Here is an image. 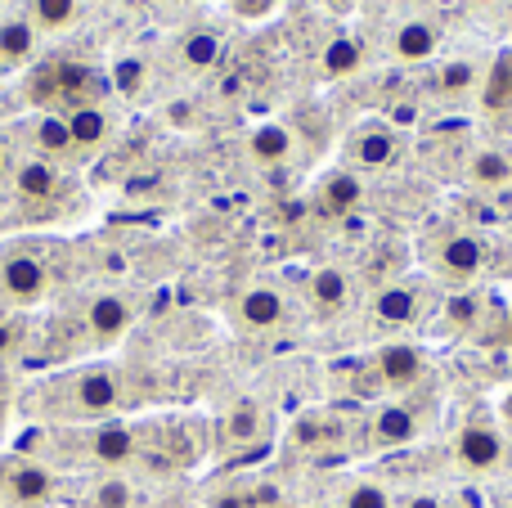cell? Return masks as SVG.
<instances>
[{
  "mask_svg": "<svg viewBox=\"0 0 512 508\" xmlns=\"http://www.w3.org/2000/svg\"><path fill=\"white\" fill-rule=\"evenodd\" d=\"M144 401V383L122 360H86L45 374L23 392V414L41 428H86V423L126 419Z\"/></svg>",
  "mask_w": 512,
  "mask_h": 508,
  "instance_id": "cell-1",
  "label": "cell"
},
{
  "mask_svg": "<svg viewBox=\"0 0 512 508\" xmlns=\"http://www.w3.org/2000/svg\"><path fill=\"white\" fill-rule=\"evenodd\" d=\"M135 324V297L104 288V293L72 297L63 311H54V320L45 324V360H81L108 351L113 342L126 338V329Z\"/></svg>",
  "mask_w": 512,
  "mask_h": 508,
  "instance_id": "cell-2",
  "label": "cell"
},
{
  "mask_svg": "<svg viewBox=\"0 0 512 508\" xmlns=\"http://www.w3.org/2000/svg\"><path fill=\"white\" fill-rule=\"evenodd\" d=\"M63 243L9 239L0 243V311H32L63 288Z\"/></svg>",
  "mask_w": 512,
  "mask_h": 508,
  "instance_id": "cell-3",
  "label": "cell"
},
{
  "mask_svg": "<svg viewBox=\"0 0 512 508\" xmlns=\"http://www.w3.org/2000/svg\"><path fill=\"white\" fill-rule=\"evenodd\" d=\"M207 455H212V423L198 419V414L140 423V459H135L140 473H153V477L189 473Z\"/></svg>",
  "mask_w": 512,
  "mask_h": 508,
  "instance_id": "cell-4",
  "label": "cell"
},
{
  "mask_svg": "<svg viewBox=\"0 0 512 508\" xmlns=\"http://www.w3.org/2000/svg\"><path fill=\"white\" fill-rule=\"evenodd\" d=\"M418 252H423L427 275L441 279V284H454V288L477 284V279L486 275V266H490L486 234L472 230V225H454V221H432L427 225Z\"/></svg>",
  "mask_w": 512,
  "mask_h": 508,
  "instance_id": "cell-5",
  "label": "cell"
},
{
  "mask_svg": "<svg viewBox=\"0 0 512 508\" xmlns=\"http://www.w3.org/2000/svg\"><path fill=\"white\" fill-rule=\"evenodd\" d=\"M81 189L72 185L68 167H54L45 158H18L14 180H9V203H14V216L27 225L36 221H63L72 207L81 203Z\"/></svg>",
  "mask_w": 512,
  "mask_h": 508,
  "instance_id": "cell-6",
  "label": "cell"
},
{
  "mask_svg": "<svg viewBox=\"0 0 512 508\" xmlns=\"http://www.w3.org/2000/svg\"><path fill=\"white\" fill-rule=\"evenodd\" d=\"M274 441V414L265 401H234L212 428V455L225 464H248Z\"/></svg>",
  "mask_w": 512,
  "mask_h": 508,
  "instance_id": "cell-7",
  "label": "cell"
},
{
  "mask_svg": "<svg viewBox=\"0 0 512 508\" xmlns=\"http://www.w3.org/2000/svg\"><path fill=\"white\" fill-rule=\"evenodd\" d=\"M63 491L68 482L59 468L41 464L23 450L0 455V508H59Z\"/></svg>",
  "mask_w": 512,
  "mask_h": 508,
  "instance_id": "cell-8",
  "label": "cell"
},
{
  "mask_svg": "<svg viewBox=\"0 0 512 508\" xmlns=\"http://www.w3.org/2000/svg\"><path fill=\"white\" fill-rule=\"evenodd\" d=\"M288 446L306 459H337L360 450V419L337 405H324V410H306L288 432Z\"/></svg>",
  "mask_w": 512,
  "mask_h": 508,
  "instance_id": "cell-9",
  "label": "cell"
},
{
  "mask_svg": "<svg viewBox=\"0 0 512 508\" xmlns=\"http://www.w3.org/2000/svg\"><path fill=\"white\" fill-rule=\"evenodd\" d=\"M414 396H391V401L373 405L369 414H360V450L414 446V441L427 432V414H423V405H418Z\"/></svg>",
  "mask_w": 512,
  "mask_h": 508,
  "instance_id": "cell-10",
  "label": "cell"
},
{
  "mask_svg": "<svg viewBox=\"0 0 512 508\" xmlns=\"http://www.w3.org/2000/svg\"><path fill=\"white\" fill-rule=\"evenodd\" d=\"M9 144L18 149V158H45L54 167H77V144L68 135V122L59 113H27L18 117V126H9Z\"/></svg>",
  "mask_w": 512,
  "mask_h": 508,
  "instance_id": "cell-11",
  "label": "cell"
},
{
  "mask_svg": "<svg viewBox=\"0 0 512 508\" xmlns=\"http://www.w3.org/2000/svg\"><path fill=\"white\" fill-rule=\"evenodd\" d=\"M454 459L468 473H499L508 464V432L490 410H468L454 437Z\"/></svg>",
  "mask_w": 512,
  "mask_h": 508,
  "instance_id": "cell-12",
  "label": "cell"
},
{
  "mask_svg": "<svg viewBox=\"0 0 512 508\" xmlns=\"http://www.w3.org/2000/svg\"><path fill=\"white\" fill-rule=\"evenodd\" d=\"M400 153H405V140H400L396 126L387 117H364L342 140V167L355 176L360 171H387L391 162H400Z\"/></svg>",
  "mask_w": 512,
  "mask_h": 508,
  "instance_id": "cell-13",
  "label": "cell"
},
{
  "mask_svg": "<svg viewBox=\"0 0 512 508\" xmlns=\"http://www.w3.org/2000/svg\"><path fill=\"white\" fill-rule=\"evenodd\" d=\"M369 365L387 396H414V392H423L427 378H432L427 351L414 347V342H387V347H378L369 356Z\"/></svg>",
  "mask_w": 512,
  "mask_h": 508,
  "instance_id": "cell-14",
  "label": "cell"
},
{
  "mask_svg": "<svg viewBox=\"0 0 512 508\" xmlns=\"http://www.w3.org/2000/svg\"><path fill=\"white\" fill-rule=\"evenodd\" d=\"M436 288L432 279H391L387 288H378L373 297V315L382 324H396V329H409V324H423L427 315L436 311Z\"/></svg>",
  "mask_w": 512,
  "mask_h": 508,
  "instance_id": "cell-15",
  "label": "cell"
},
{
  "mask_svg": "<svg viewBox=\"0 0 512 508\" xmlns=\"http://www.w3.org/2000/svg\"><path fill=\"white\" fill-rule=\"evenodd\" d=\"M230 320L239 324L243 333H274L283 320H288V302H283L279 288L270 284H248L239 297L230 302Z\"/></svg>",
  "mask_w": 512,
  "mask_h": 508,
  "instance_id": "cell-16",
  "label": "cell"
},
{
  "mask_svg": "<svg viewBox=\"0 0 512 508\" xmlns=\"http://www.w3.org/2000/svg\"><path fill=\"white\" fill-rule=\"evenodd\" d=\"M41 50V32L32 27L27 9H9L0 14V72H18L36 59Z\"/></svg>",
  "mask_w": 512,
  "mask_h": 508,
  "instance_id": "cell-17",
  "label": "cell"
},
{
  "mask_svg": "<svg viewBox=\"0 0 512 508\" xmlns=\"http://www.w3.org/2000/svg\"><path fill=\"white\" fill-rule=\"evenodd\" d=\"M207 508H292L288 495L261 477H230L207 495Z\"/></svg>",
  "mask_w": 512,
  "mask_h": 508,
  "instance_id": "cell-18",
  "label": "cell"
},
{
  "mask_svg": "<svg viewBox=\"0 0 512 508\" xmlns=\"http://www.w3.org/2000/svg\"><path fill=\"white\" fill-rule=\"evenodd\" d=\"M310 203H315L319 216H351L355 207L364 203V180L355 176V171L337 167V171H328V176H319Z\"/></svg>",
  "mask_w": 512,
  "mask_h": 508,
  "instance_id": "cell-19",
  "label": "cell"
},
{
  "mask_svg": "<svg viewBox=\"0 0 512 508\" xmlns=\"http://www.w3.org/2000/svg\"><path fill=\"white\" fill-rule=\"evenodd\" d=\"M140 504H144L140 486L126 473L90 477V482H81V500H77V508H140Z\"/></svg>",
  "mask_w": 512,
  "mask_h": 508,
  "instance_id": "cell-20",
  "label": "cell"
},
{
  "mask_svg": "<svg viewBox=\"0 0 512 508\" xmlns=\"http://www.w3.org/2000/svg\"><path fill=\"white\" fill-rule=\"evenodd\" d=\"M387 50L396 63H427L436 50H441V32H436L427 18H405V23L391 32Z\"/></svg>",
  "mask_w": 512,
  "mask_h": 508,
  "instance_id": "cell-21",
  "label": "cell"
},
{
  "mask_svg": "<svg viewBox=\"0 0 512 508\" xmlns=\"http://www.w3.org/2000/svg\"><path fill=\"white\" fill-rule=\"evenodd\" d=\"M68 122V135L77 144V158L86 162V153L104 149V140L113 135V113L104 104H90V108H72V113H59Z\"/></svg>",
  "mask_w": 512,
  "mask_h": 508,
  "instance_id": "cell-22",
  "label": "cell"
},
{
  "mask_svg": "<svg viewBox=\"0 0 512 508\" xmlns=\"http://www.w3.org/2000/svg\"><path fill=\"white\" fill-rule=\"evenodd\" d=\"M306 297H310V311H315L319 320H333V315H342L346 302H351V279H346L337 266H319L306 284Z\"/></svg>",
  "mask_w": 512,
  "mask_h": 508,
  "instance_id": "cell-23",
  "label": "cell"
},
{
  "mask_svg": "<svg viewBox=\"0 0 512 508\" xmlns=\"http://www.w3.org/2000/svg\"><path fill=\"white\" fill-rule=\"evenodd\" d=\"M463 180H468L472 189H508L512 185V149H499V144H490V149L468 153Z\"/></svg>",
  "mask_w": 512,
  "mask_h": 508,
  "instance_id": "cell-24",
  "label": "cell"
},
{
  "mask_svg": "<svg viewBox=\"0 0 512 508\" xmlns=\"http://www.w3.org/2000/svg\"><path fill=\"white\" fill-rule=\"evenodd\" d=\"M248 153L261 167H283V162H292V153H297V135L283 122H261L248 135Z\"/></svg>",
  "mask_w": 512,
  "mask_h": 508,
  "instance_id": "cell-25",
  "label": "cell"
},
{
  "mask_svg": "<svg viewBox=\"0 0 512 508\" xmlns=\"http://www.w3.org/2000/svg\"><path fill=\"white\" fill-rule=\"evenodd\" d=\"M324 504L328 508H396V495L382 482H373V477H342V482H333Z\"/></svg>",
  "mask_w": 512,
  "mask_h": 508,
  "instance_id": "cell-26",
  "label": "cell"
},
{
  "mask_svg": "<svg viewBox=\"0 0 512 508\" xmlns=\"http://www.w3.org/2000/svg\"><path fill=\"white\" fill-rule=\"evenodd\" d=\"M490 311V297L486 293H454L441 302V324L450 333H477L481 320Z\"/></svg>",
  "mask_w": 512,
  "mask_h": 508,
  "instance_id": "cell-27",
  "label": "cell"
},
{
  "mask_svg": "<svg viewBox=\"0 0 512 508\" xmlns=\"http://www.w3.org/2000/svg\"><path fill=\"white\" fill-rule=\"evenodd\" d=\"M32 320L27 311H0V369L5 365H18L32 347Z\"/></svg>",
  "mask_w": 512,
  "mask_h": 508,
  "instance_id": "cell-28",
  "label": "cell"
},
{
  "mask_svg": "<svg viewBox=\"0 0 512 508\" xmlns=\"http://www.w3.org/2000/svg\"><path fill=\"white\" fill-rule=\"evenodd\" d=\"M27 18H32L36 32H63L81 18V0H23Z\"/></svg>",
  "mask_w": 512,
  "mask_h": 508,
  "instance_id": "cell-29",
  "label": "cell"
},
{
  "mask_svg": "<svg viewBox=\"0 0 512 508\" xmlns=\"http://www.w3.org/2000/svg\"><path fill=\"white\" fill-rule=\"evenodd\" d=\"M180 63H185V72H207L221 63V36L216 32H189L185 41H180Z\"/></svg>",
  "mask_w": 512,
  "mask_h": 508,
  "instance_id": "cell-30",
  "label": "cell"
},
{
  "mask_svg": "<svg viewBox=\"0 0 512 508\" xmlns=\"http://www.w3.org/2000/svg\"><path fill=\"white\" fill-rule=\"evenodd\" d=\"M441 95H450V99H459V95H472V90H481L486 86V77H481V68H472L468 59H459V63H445L441 68Z\"/></svg>",
  "mask_w": 512,
  "mask_h": 508,
  "instance_id": "cell-31",
  "label": "cell"
},
{
  "mask_svg": "<svg viewBox=\"0 0 512 508\" xmlns=\"http://www.w3.org/2000/svg\"><path fill=\"white\" fill-rule=\"evenodd\" d=\"M360 63H364V45L351 41V36H337V41L324 50V72L328 77H351Z\"/></svg>",
  "mask_w": 512,
  "mask_h": 508,
  "instance_id": "cell-32",
  "label": "cell"
},
{
  "mask_svg": "<svg viewBox=\"0 0 512 508\" xmlns=\"http://www.w3.org/2000/svg\"><path fill=\"white\" fill-rule=\"evenodd\" d=\"M486 104L490 108L512 104V54H499L495 59V72L486 77Z\"/></svg>",
  "mask_w": 512,
  "mask_h": 508,
  "instance_id": "cell-33",
  "label": "cell"
},
{
  "mask_svg": "<svg viewBox=\"0 0 512 508\" xmlns=\"http://www.w3.org/2000/svg\"><path fill=\"white\" fill-rule=\"evenodd\" d=\"M14 167H18V149L9 144V135H0V194H5L9 180H14Z\"/></svg>",
  "mask_w": 512,
  "mask_h": 508,
  "instance_id": "cell-34",
  "label": "cell"
},
{
  "mask_svg": "<svg viewBox=\"0 0 512 508\" xmlns=\"http://www.w3.org/2000/svg\"><path fill=\"white\" fill-rule=\"evenodd\" d=\"M396 508H450L441 500V495H432V491H414V495H400Z\"/></svg>",
  "mask_w": 512,
  "mask_h": 508,
  "instance_id": "cell-35",
  "label": "cell"
},
{
  "mask_svg": "<svg viewBox=\"0 0 512 508\" xmlns=\"http://www.w3.org/2000/svg\"><path fill=\"white\" fill-rule=\"evenodd\" d=\"M9 414H14V392H9V378H5V369H0V432H5Z\"/></svg>",
  "mask_w": 512,
  "mask_h": 508,
  "instance_id": "cell-36",
  "label": "cell"
},
{
  "mask_svg": "<svg viewBox=\"0 0 512 508\" xmlns=\"http://www.w3.org/2000/svg\"><path fill=\"white\" fill-rule=\"evenodd\" d=\"M499 423H504V432L512 437V392L504 396V401H499Z\"/></svg>",
  "mask_w": 512,
  "mask_h": 508,
  "instance_id": "cell-37",
  "label": "cell"
}]
</instances>
